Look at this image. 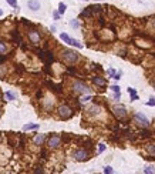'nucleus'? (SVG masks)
I'll list each match as a JSON object with an SVG mask.
<instances>
[{"instance_id": "obj_1", "label": "nucleus", "mask_w": 155, "mask_h": 174, "mask_svg": "<svg viewBox=\"0 0 155 174\" xmlns=\"http://www.w3.org/2000/svg\"><path fill=\"white\" fill-rule=\"evenodd\" d=\"M57 111H58V117L63 119V120H68V119H71L73 114H74V110H73L70 106H67V104H61V106L57 109Z\"/></svg>"}, {"instance_id": "obj_2", "label": "nucleus", "mask_w": 155, "mask_h": 174, "mask_svg": "<svg viewBox=\"0 0 155 174\" xmlns=\"http://www.w3.org/2000/svg\"><path fill=\"white\" fill-rule=\"evenodd\" d=\"M73 90H74L76 93H78V94H90L88 86H87L84 82H81V80L73 82Z\"/></svg>"}, {"instance_id": "obj_3", "label": "nucleus", "mask_w": 155, "mask_h": 174, "mask_svg": "<svg viewBox=\"0 0 155 174\" xmlns=\"http://www.w3.org/2000/svg\"><path fill=\"white\" fill-rule=\"evenodd\" d=\"M63 59L67 61V63H70V64H73V63H76L78 60V53H76L74 50H68V49H66V50H63Z\"/></svg>"}, {"instance_id": "obj_4", "label": "nucleus", "mask_w": 155, "mask_h": 174, "mask_svg": "<svg viewBox=\"0 0 155 174\" xmlns=\"http://www.w3.org/2000/svg\"><path fill=\"white\" fill-rule=\"evenodd\" d=\"M73 157H74V160H77V161H87V160L90 158V153H88L85 148H80V150H76V151L73 153Z\"/></svg>"}, {"instance_id": "obj_5", "label": "nucleus", "mask_w": 155, "mask_h": 174, "mask_svg": "<svg viewBox=\"0 0 155 174\" xmlns=\"http://www.w3.org/2000/svg\"><path fill=\"white\" fill-rule=\"evenodd\" d=\"M60 144H61V137L58 134H51L47 140V146L50 148H57V147H60Z\"/></svg>"}, {"instance_id": "obj_6", "label": "nucleus", "mask_w": 155, "mask_h": 174, "mask_svg": "<svg viewBox=\"0 0 155 174\" xmlns=\"http://www.w3.org/2000/svg\"><path fill=\"white\" fill-rule=\"evenodd\" d=\"M134 120H135V123H137L138 126H141V127H148V126H150V120H148L147 116H144L142 113H135Z\"/></svg>"}, {"instance_id": "obj_7", "label": "nucleus", "mask_w": 155, "mask_h": 174, "mask_svg": "<svg viewBox=\"0 0 155 174\" xmlns=\"http://www.w3.org/2000/svg\"><path fill=\"white\" fill-rule=\"evenodd\" d=\"M113 113L115 114V117H118L119 120L125 119V117H127V114H128V113H127V109H125L124 106H121V104H119V106L117 104V106L113 107Z\"/></svg>"}, {"instance_id": "obj_8", "label": "nucleus", "mask_w": 155, "mask_h": 174, "mask_svg": "<svg viewBox=\"0 0 155 174\" xmlns=\"http://www.w3.org/2000/svg\"><path fill=\"white\" fill-rule=\"evenodd\" d=\"M27 36H29V40H30L33 44L40 43V33L36 30V29L29 30V32H27Z\"/></svg>"}, {"instance_id": "obj_9", "label": "nucleus", "mask_w": 155, "mask_h": 174, "mask_svg": "<svg viewBox=\"0 0 155 174\" xmlns=\"http://www.w3.org/2000/svg\"><path fill=\"white\" fill-rule=\"evenodd\" d=\"M39 57L44 61V63H47V64H50V63H53V60H54V57H53V54L51 53H46V51H39Z\"/></svg>"}, {"instance_id": "obj_10", "label": "nucleus", "mask_w": 155, "mask_h": 174, "mask_svg": "<svg viewBox=\"0 0 155 174\" xmlns=\"http://www.w3.org/2000/svg\"><path fill=\"white\" fill-rule=\"evenodd\" d=\"M87 113H88L90 116H98V114L101 113V107L97 106V104H93V106H90V107L87 109Z\"/></svg>"}, {"instance_id": "obj_11", "label": "nucleus", "mask_w": 155, "mask_h": 174, "mask_svg": "<svg viewBox=\"0 0 155 174\" xmlns=\"http://www.w3.org/2000/svg\"><path fill=\"white\" fill-rule=\"evenodd\" d=\"M93 83H94L95 86H98V87H105L107 86V80H105L104 77H101V76H94V77H93Z\"/></svg>"}, {"instance_id": "obj_12", "label": "nucleus", "mask_w": 155, "mask_h": 174, "mask_svg": "<svg viewBox=\"0 0 155 174\" xmlns=\"http://www.w3.org/2000/svg\"><path fill=\"white\" fill-rule=\"evenodd\" d=\"M27 6H29V9H32L33 11H37L40 9V1H37V0H29Z\"/></svg>"}, {"instance_id": "obj_13", "label": "nucleus", "mask_w": 155, "mask_h": 174, "mask_svg": "<svg viewBox=\"0 0 155 174\" xmlns=\"http://www.w3.org/2000/svg\"><path fill=\"white\" fill-rule=\"evenodd\" d=\"M44 140H46V136H44V134H37V136L34 137V144H36V146H41V144L44 143Z\"/></svg>"}, {"instance_id": "obj_14", "label": "nucleus", "mask_w": 155, "mask_h": 174, "mask_svg": "<svg viewBox=\"0 0 155 174\" xmlns=\"http://www.w3.org/2000/svg\"><path fill=\"white\" fill-rule=\"evenodd\" d=\"M91 16H93V11H91L90 6H88L85 10H83V11H81V14H80V17H91Z\"/></svg>"}, {"instance_id": "obj_15", "label": "nucleus", "mask_w": 155, "mask_h": 174, "mask_svg": "<svg viewBox=\"0 0 155 174\" xmlns=\"http://www.w3.org/2000/svg\"><path fill=\"white\" fill-rule=\"evenodd\" d=\"M68 44H70V46H74V47H77V49H83V44L80 43V42H77V40H74V39H71V37H70V40H68Z\"/></svg>"}, {"instance_id": "obj_16", "label": "nucleus", "mask_w": 155, "mask_h": 174, "mask_svg": "<svg viewBox=\"0 0 155 174\" xmlns=\"http://www.w3.org/2000/svg\"><path fill=\"white\" fill-rule=\"evenodd\" d=\"M36 129H39V124H26L24 127H23V130L24 131H27V130H36Z\"/></svg>"}, {"instance_id": "obj_17", "label": "nucleus", "mask_w": 155, "mask_h": 174, "mask_svg": "<svg viewBox=\"0 0 155 174\" xmlns=\"http://www.w3.org/2000/svg\"><path fill=\"white\" fill-rule=\"evenodd\" d=\"M4 97H6L9 101H13V100H16V96H14V93H11V91H6Z\"/></svg>"}, {"instance_id": "obj_18", "label": "nucleus", "mask_w": 155, "mask_h": 174, "mask_svg": "<svg viewBox=\"0 0 155 174\" xmlns=\"http://www.w3.org/2000/svg\"><path fill=\"white\" fill-rule=\"evenodd\" d=\"M147 151H148L151 156L155 157V144H148V146H147Z\"/></svg>"}, {"instance_id": "obj_19", "label": "nucleus", "mask_w": 155, "mask_h": 174, "mask_svg": "<svg viewBox=\"0 0 155 174\" xmlns=\"http://www.w3.org/2000/svg\"><path fill=\"white\" fill-rule=\"evenodd\" d=\"M7 51V46L4 42H0V54H4Z\"/></svg>"}, {"instance_id": "obj_20", "label": "nucleus", "mask_w": 155, "mask_h": 174, "mask_svg": "<svg viewBox=\"0 0 155 174\" xmlns=\"http://www.w3.org/2000/svg\"><path fill=\"white\" fill-rule=\"evenodd\" d=\"M144 173H145V174H152V173H155V167H152V166H148L147 169H144Z\"/></svg>"}, {"instance_id": "obj_21", "label": "nucleus", "mask_w": 155, "mask_h": 174, "mask_svg": "<svg viewBox=\"0 0 155 174\" xmlns=\"http://www.w3.org/2000/svg\"><path fill=\"white\" fill-rule=\"evenodd\" d=\"M66 9H67V6H66L64 3H60V4H58V13H60V14H63V13L66 11Z\"/></svg>"}, {"instance_id": "obj_22", "label": "nucleus", "mask_w": 155, "mask_h": 174, "mask_svg": "<svg viewBox=\"0 0 155 174\" xmlns=\"http://www.w3.org/2000/svg\"><path fill=\"white\" fill-rule=\"evenodd\" d=\"M60 39H61L63 42H66V43H68V40H70V36H68L67 33H61V34H60Z\"/></svg>"}, {"instance_id": "obj_23", "label": "nucleus", "mask_w": 155, "mask_h": 174, "mask_svg": "<svg viewBox=\"0 0 155 174\" xmlns=\"http://www.w3.org/2000/svg\"><path fill=\"white\" fill-rule=\"evenodd\" d=\"M11 7H14V9H19V6H17V0H6Z\"/></svg>"}, {"instance_id": "obj_24", "label": "nucleus", "mask_w": 155, "mask_h": 174, "mask_svg": "<svg viewBox=\"0 0 155 174\" xmlns=\"http://www.w3.org/2000/svg\"><path fill=\"white\" fill-rule=\"evenodd\" d=\"M90 100H91V96H90V94H87V96H84V97L80 98L81 103H87V101H90Z\"/></svg>"}, {"instance_id": "obj_25", "label": "nucleus", "mask_w": 155, "mask_h": 174, "mask_svg": "<svg viewBox=\"0 0 155 174\" xmlns=\"http://www.w3.org/2000/svg\"><path fill=\"white\" fill-rule=\"evenodd\" d=\"M70 26L74 27V29H78L80 27V23H78L77 20H70Z\"/></svg>"}, {"instance_id": "obj_26", "label": "nucleus", "mask_w": 155, "mask_h": 174, "mask_svg": "<svg viewBox=\"0 0 155 174\" xmlns=\"http://www.w3.org/2000/svg\"><path fill=\"white\" fill-rule=\"evenodd\" d=\"M114 171L113 170V167H110V166H107V167H104V173H107V174H111Z\"/></svg>"}, {"instance_id": "obj_27", "label": "nucleus", "mask_w": 155, "mask_h": 174, "mask_svg": "<svg viewBox=\"0 0 155 174\" xmlns=\"http://www.w3.org/2000/svg\"><path fill=\"white\" fill-rule=\"evenodd\" d=\"M104 150H105V144L100 143V144H98V153H103Z\"/></svg>"}, {"instance_id": "obj_28", "label": "nucleus", "mask_w": 155, "mask_h": 174, "mask_svg": "<svg viewBox=\"0 0 155 174\" xmlns=\"http://www.w3.org/2000/svg\"><path fill=\"white\" fill-rule=\"evenodd\" d=\"M147 106H150V107L155 106V97H151V98H150V101L147 103Z\"/></svg>"}, {"instance_id": "obj_29", "label": "nucleus", "mask_w": 155, "mask_h": 174, "mask_svg": "<svg viewBox=\"0 0 155 174\" xmlns=\"http://www.w3.org/2000/svg\"><path fill=\"white\" fill-rule=\"evenodd\" d=\"M128 93H130V96H134V94H137L135 88H132V87H128Z\"/></svg>"}, {"instance_id": "obj_30", "label": "nucleus", "mask_w": 155, "mask_h": 174, "mask_svg": "<svg viewBox=\"0 0 155 174\" xmlns=\"http://www.w3.org/2000/svg\"><path fill=\"white\" fill-rule=\"evenodd\" d=\"M110 88H111L114 93H119V87H118V86H111Z\"/></svg>"}, {"instance_id": "obj_31", "label": "nucleus", "mask_w": 155, "mask_h": 174, "mask_svg": "<svg viewBox=\"0 0 155 174\" xmlns=\"http://www.w3.org/2000/svg\"><path fill=\"white\" fill-rule=\"evenodd\" d=\"M108 74H110L111 77H114V76H115V70H114V69H110V70H108Z\"/></svg>"}, {"instance_id": "obj_32", "label": "nucleus", "mask_w": 155, "mask_h": 174, "mask_svg": "<svg viewBox=\"0 0 155 174\" xmlns=\"http://www.w3.org/2000/svg\"><path fill=\"white\" fill-rule=\"evenodd\" d=\"M121 74H122L121 71H119V73H115V76H114L113 79H115V80H119V79H121Z\"/></svg>"}, {"instance_id": "obj_33", "label": "nucleus", "mask_w": 155, "mask_h": 174, "mask_svg": "<svg viewBox=\"0 0 155 174\" xmlns=\"http://www.w3.org/2000/svg\"><path fill=\"white\" fill-rule=\"evenodd\" d=\"M53 16H54V19H56V20H58V19H60V13H58V11H54V14H53Z\"/></svg>"}, {"instance_id": "obj_34", "label": "nucleus", "mask_w": 155, "mask_h": 174, "mask_svg": "<svg viewBox=\"0 0 155 174\" xmlns=\"http://www.w3.org/2000/svg\"><path fill=\"white\" fill-rule=\"evenodd\" d=\"M34 173H44V170H43L41 167H37V169L34 170Z\"/></svg>"}, {"instance_id": "obj_35", "label": "nucleus", "mask_w": 155, "mask_h": 174, "mask_svg": "<svg viewBox=\"0 0 155 174\" xmlns=\"http://www.w3.org/2000/svg\"><path fill=\"white\" fill-rule=\"evenodd\" d=\"M114 98H115V100H119V98H121V93H115V94H114Z\"/></svg>"}, {"instance_id": "obj_36", "label": "nucleus", "mask_w": 155, "mask_h": 174, "mask_svg": "<svg viewBox=\"0 0 155 174\" xmlns=\"http://www.w3.org/2000/svg\"><path fill=\"white\" fill-rule=\"evenodd\" d=\"M135 100H138V96H137V94L131 96V101H135Z\"/></svg>"}, {"instance_id": "obj_37", "label": "nucleus", "mask_w": 155, "mask_h": 174, "mask_svg": "<svg viewBox=\"0 0 155 174\" xmlns=\"http://www.w3.org/2000/svg\"><path fill=\"white\" fill-rule=\"evenodd\" d=\"M4 60H6V56H1V54H0V63H3Z\"/></svg>"}, {"instance_id": "obj_38", "label": "nucleus", "mask_w": 155, "mask_h": 174, "mask_svg": "<svg viewBox=\"0 0 155 174\" xmlns=\"http://www.w3.org/2000/svg\"><path fill=\"white\" fill-rule=\"evenodd\" d=\"M151 24H152V26H154V27H155V17H154V19H152V20H151Z\"/></svg>"}, {"instance_id": "obj_39", "label": "nucleus", "mask_w": 155, "mask_h": 174, "mask_svg": "<svg viewBox=\"0 0 155 174\" xmlns=\"http://www.w3.org/2000/svg\"><path fill=\"white\" fill-rule=\"evenodd\" d=\"M1 14H3V11H1V9H0V16H1Z\"/></svg>"}, {"instance_id": "obj_40", "label": "nucleus", "mask_w": 155, "mask_h": 174, "mask_svg": "<svg viewBox=\"0 0 155 174\" xmlns=\"http://www.w3.org/2000/svg\"><path fill=\"white\" fill-rule=\"evenodd\" d=\"M0 117H1V110H0Z\"/></svg>"}, {"instance_id": "obj_41", "label": "nucleus", "mask_w": 155, "mask_h": 174, "mask_svg": "<svg viewBox=\"0 0 155 174\" xmlns=\"http://www.w3.org/2000/svg\"><path fill=\"white\" fill-rule=\"evenodd\" d=\"M0 100H1V94H0Z\"/></svg>"}, {"instance_id": "obj_42", "label": "nucleus", "mask_w": 155, "mask_h": 174, "mask_svg": "<svg viewBox=\"0 0 155 174\" xmlns=\"http://www.w3.org/2000/svg\"><path fill=\"white\" fill-rule=\"evenodd\" d=\"M84 1H87V0H84Z\"/></svg>"}, {"instance_id": "obj_43", "label": "nucleus", "mask_w": 155, "mask_h": 174, "mask_svg": "<svg viewBox=\"0 0 155 174\" xmlns=\"http://www.w3.org/2000/svg\"><path fill=\"white\" fill-rule=\"evenodd\" d=\"M98 1H100V0H98Z\"/></svg>"}]
</instances>
